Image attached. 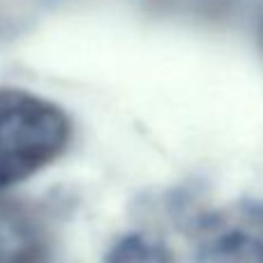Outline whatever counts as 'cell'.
I'll return each instance as SVG.
<instances>
[{
	"instance_id": "277c9868",
	"label": "cell",
	"mask_w": 263,
	"mask_h": 263,
	"mask_svg": "<svg viewBox=\"0 0 263 263\" xmlns=\"http://www.w3.org/2000/svg\"><path fill=\"white\" fill-rule=\"evenodd\" d=\"M261 44H263V18H261Z\"/></svg>"
},
{
	"instance_id": "7a4b0ae2",
	"label": "cell",
	"mask_w": 263,
	"mask_h": 263,
	"mask_svg": "<svg viewBox=\"0 0 263 263\" xmlns=\"http://www.w3.org/2000/svg\"><path fill=\"white\" fill-rule=\"evenodd\" d=\"M205 250L222 263H263V203L240 201L205 224Z\"/></svg>"
},
{
	"instance_id": "3957f363",
	"label": "cell",
	"mask_w": 263,
	"mask_h": 263,
	"mask_svg": "<svg viewBox=\"0 0 263 263\" xmlns=\"http://www.w3.org/2000/svg\"><path fill=\"white\" fill-rule=\"evenodd\" d=\"M49 233L42 217L21 201L0 196V263H44Z\"/></svg>"
},
{
	"instance_id": "6da1fadb",
	"label": "cell",
	"mask_w": 263,
	"mask_h": 263,
	"mask_svg": "<svg viewBox=\"0 0 263 263\" xmlns=\"http://www.w3.org/2000/svg\"><path fill=\"white\" fill-rule=\"evenodd\" d=\"M69 141V118L53 102L0 88V190L53 162Z\"/></svg>"
}]
</instances>
